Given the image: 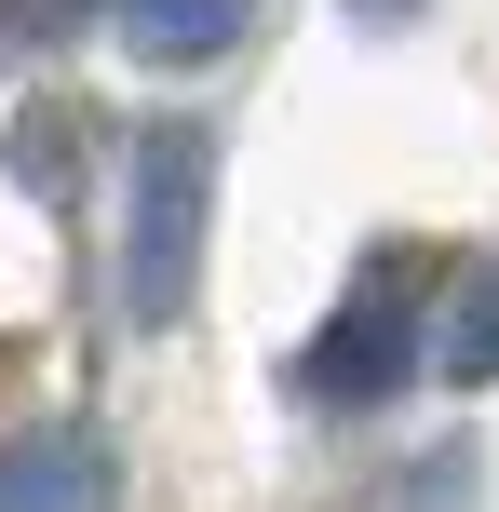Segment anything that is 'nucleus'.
Listing matches in <instances>:
<instances>
[{
	"mask_svg": "<svg viewBox=\"0 0 499 512\" xmlns=\"http://www.w3.org/2000/svg\"><path fill=\"white\" fill-rule=\"evenodd\" d=\"M203 243H216V135L203 122H149L122 162V324L162 337L203 297Z\"/></svg>",
	"mask_w": 499,
	"mask_h": 512,
	"instance_id": "obj_1",
	"label": "nucleus"
},
{
	"mask_svg": "<svg viewBox=\"0 0 499 512\" xmlns=\"http://www.w3.org/2000/svg\"><path fill=\"white\" fill-rule=\"evenodd\" d=\"M419 256H365V283L338 297V324L297 351V391L311 405H392L405 378H419Z\"/></svg>",
	"mask_w": 499,
	"mask_h": 512,
	"instance_id": "obj_2",
	"label": "nucleus"
},
{
	"mask_svg": "<svg viewBox=\"0 0 499 512\" xmlns=\"http://www.w3.org/2000/svg\"><path fill=\"white\" fill-rule=\"evenodd\" d=\"M0 512H122V472L95 432H27L0 445Z\"/></svg>",
	"mask_w": 499,
	"mask_h": 512,
	"instance_id": "obj_3",
	"label": "nucleus"
},
{
	"mask_svg": "<svg viewBox=\"0 0 499 512\" xmlns=\"http://www.w3.org/2000/svg\"><path fill=\"white\" fill-rule=\"evenodd\" d=\"M243 14H257V0H122L135 54H162V68H203V54H230V41H243Z\"/></svg>",
	"mask_w": 499,
	"mask_h": 512,
	"instance_id": "obj_4",
	"label": "nucleus"
},
{
	"mask_svg": "<svg viewBox=\"0 0 499 512\" xmlns=\"http://www.w3.org/2000/svg\"><path fill=\"white\" fill-rule=\"evenodd\" d=\"M432 378H446V391H486V378H499V256L446 297V324H432Z\"/></svg>",
	"mask_w": 499,
	"mask_h": 512,
	"instance_id": "obj_5",
	"label": "nucleus"
},
{
	"mask_svg": "<svg viewBox=\"0 0 499 512\" xmlns=\"http://www.w3.org/2000/svg\"><path fill=\"white\" fill-rule=\"evenodd\" d=\"M14 176H27V189H68V122H54V108L14 122Z\"/></svg>",
	"mask_w": 499,
	"mask_h": 512,
	"instance_id": "obj_6",
	"label": "nucleus"
},
{
	"mask_svg": "<svg viewBox=\"0 0 499 512\" xmlns=\"http://www.w3.org/2000/svg\"><path fill=\"white\" fill-rule=\"evenodd\" d=\"M351 14H365V27H405V14H419V0H351Z\"/></svg>",
	"mask_w": 499,
	"mask_h": 512,
	"instance_id": "obj_7",
	"label": "nucleus"
}]
</instances>
